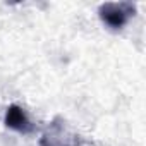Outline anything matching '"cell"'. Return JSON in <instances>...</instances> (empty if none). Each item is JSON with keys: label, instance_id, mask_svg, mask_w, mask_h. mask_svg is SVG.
Here are the masks:
<instances>
[{"label": "cell", "instance_id": "1", "mask_svg": "<svg viewBox=\"0 0 146 146\" xmlns=\"http://www.w3.org/2000/svg\"><path fill=\"white\" fill-rule=\"evenodd\" d=\"M134 12L136 7L129 2H107L98 9L102 21L112 29H120L122 26H125Z\"/></svg>", "mask_w": 146, "mask_h": 146}, {"label": "cell", "instance_id": "2", "mask_svg": "<svg viewBox=\"0 0 146 146\" xmlns=\"http://www.w3.org/2000/svg\"><path fill=\"white\" fill-rule=\"evenodd\" d=\"M5 125L17 131V132H23V134H29L35 129V125L28 119L26 112L17 105H11L7 108V112H5Z\"/></svg>", "mask_w": 146, "mask_h": 146}]
</instances>
